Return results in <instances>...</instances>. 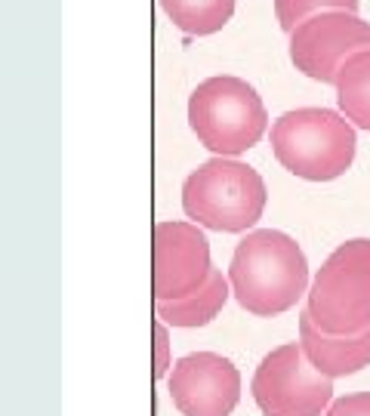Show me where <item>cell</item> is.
<instances>
[{
	"label": "cell",
	"mask_w": 370,
	"mask_h": 416,
	"mask_svg": "<svg viewBox=\"0 0 370 416\" xmlns=\"http://www.w3.org/2000/svg\"><path fill=\"white\" fill-rule=\"evenodd\" d=\"M225 278L244 311L275 318L309 293V259L287 232L253 228L238 241Z\"/></svg>",
	"instance_id": "obj_1"
},
{
	"label": "cell",
	"mask_w": 370,
	"mask_h": 416,
	"mask_svg": "<svg viewBox=\"0 0 370 416\" xmlns=\"http://www.w3.org/2000/svg\"><path fill=\"white\" fill-rule=\"evenodd\" d=\"M268 189L256 167L238 158H210L182 182L189 222L222 234H247L265 213Z\"/></svg>",
	"instance_id": "obj_2"
},
{
	"label": "cell",
	"mask_w": 370,
	"mask_h": 416,
	"mask_svg": "<svg viewBox=\"0 0 370 416\" xmlns=\"http://www.w3.org/2000/svg\"><path fill=\"white\" fill-rule=\"evenodd\" d=\"M275 160L306 182H330L349 173L358 136L333 108H290L268 130Z\"/></svg>",
	"instance_id": "obj_3"
},
{
	"label": "cell",
	"mask_w": 370,
	"mask_h": 416,
	"mask_svg": "<svg viewBox=\"0 0 370 416\" xmlns=\"http://www.w3.org/2000/svg\"><path fill=\"white\" fill-rule=\"evenodd\" d=\"M189 126L213 158H241L268 133V112L253 83L213 74L191 90Z\"/></svg>",
	"instance_id": "obj_4"
},
{
	"label": "cell",
	"mask_w": 370,
	"mask_h": 416,
	"mask_svg": "<svg viewBox=\"0 0 370 416\" xmlns=\"http://www.w3.org/2000/svg\"><path fill=\"white\" fill-rule=\"evenodd\" d=\"M306 311L330 336H355L370 327V237H352L321 262L309 284Z\"/></svg>",
	"instance_id": "obj_5"
},
{
	"label": "cell",
	"mask_w": 370,
	"mask_h": 416,
	"mask_svg": "<svg viewBox=\"0 0 370 416\" xmlns=\"http://www.w3.org/2000/svg\"><path fill=\"white\" fill-rule=\"evenodd\" d=\"M250 395L263 416H324L333 404V379L306 361L299 343H284L259 361Z\"/></svg>",
	"instance_id": "obj_6"
},
{
	"label": "cell",
	"mask_w": 370,
	"mask_h": 416,
	"mask_svg": "<svg viewBox=\"0 0 370 416\" xmlns=\"http://www.w3.org/2000/svg\"><path fill=\"white\" fill-rule=\"evenodd\" d=\"M213 275L204 228L182 219H161L151 228V296L173 302L198 293Z\"/></svg>",
	"instance_id": "obj_7"
},
{
	"label": "cell",
	"mask_w": 370,
	"mask_h": 416,
	"mask_svg": "<svg viewBox=\"0 0 370 416\" xmlns=\"http://www.w3.org/2000/svg\"><path fill=\"white\" fill-rule=\"evenodd\" d=\"M290 62L318 83H336L340 68L370 49V22L358 13H318L290 31Z\"/></svg>",
	"instance_id": "obj_8"
},
{
	"label": "cell",
	"mask_w": 370,
	"mask_h": 416,
	"mask_svg": "<svg viewBox=\"0 0 370 416\" xmlns=\"http://www.w3.org/2000/svg\"><path fill=\"white\" fill-rule=\"evenodd\" d=\"M167 392L182 416H232L241 401V373L216 352H191L173 364Z\"/></svg>",
	"instance_id": "obj_9"
},
{
	"label": "cell",
	"mask_w": 370,
	"mask_h": 416,
	"mask_svg": "<svg viewBox=\"0 0 370 416\" xmlns=\"http://www.w3.org/2000/svg\"><path fill=\"white\" fill-rule=\"evenodd\" d=\"M299 349L306 355V361L327 379L352 376V373L364 370L370 364V327L364 333L355 336H330L321 333L309 311H299Z\"/></svg>",
	"instance_id": "obj_10"
},
{
	"label": "cell",
	"mask_w": 370,
	"mask_h": 416,
	"mask_svg": "<svg viewBox=\"0 0 370 416\" xmlns=\"http://www.w3.org/2000/svg\"><path fill=\"white\" fill-rule=\"evenodd\" d=\"M232 296L229 278L220 268H213V275L207 278V284L198 293L185 296V299H173V302H155V318H161L167 327H207L210 321L220 318V311L225 309Z\"/></svg>",
	"instance_id": "obj_11"
},
{
	"label": "cell",
	"mask_w": 370,
	"mask_h": 416,
	"mask_svg": "<svg viewBox=\"0 0 370 416\" xmlns=\"http://www.w3.org/2000/svg\"><path fill=\"white\" fill-rule=\"evenodd\" d=\"M333 87H336L340 114L355 130L370 133V49L355 53L340 68V78H336Z\"/></svg>",
	"instance_id": "obj_12"
},
{
	"label": "cell",
	"mask_w": 370,
	"mask_h": 416,
	"mask_svg": "<svg viewBox=\"0 0 370 416\" xmlns=\"http://www.w3.org/2000/svg\"><path fill=\"white\" fill-rule=\"evenodd\" d=\"M238 0H157L164 16L173 22V28L191 37H207V34L222 31L234 16Z\"/></svg>",
	"instance_id": "obj_13"
},
{
	"label": "cell",
	"mask_w": 370,
	"mask_h": 416,
	"mask_svg": "<svg viewBox=\"0 0 370 416\" xmlns=\"http://www.w3.org/2000/svg\"><path fill=\"white\" fill-rule=\"evenodd\" d=\"M361 0H275V19L281 31H293L297 25L318 13H358Z\"/></svg>",
	"instance_id": "obj_14"
},
{
	"label": "cell",
	"mask_w": 370,
	"mask_h": 416,
	"mask_svg": "<svg viewBox=\"0 0 370 416\" xmlns=\"http://www.w3.org/2000/svg\"><path fill=\"white\" fill-rule=\"evenodd\" d=\"M151 339H155V352H151V376L161 383L173 370V343H170V327L161 318H151Z\"/></svg>",
	"instance_id": "obj_15"
},
{
	"label": "cell",
	"mask_w": 370,
	"mask_h": 416,
	"mask_svg": "<svg viewBox=\"0 0 370 416\" xmlns=\"http://www.w3.org/2000/svg\"><path fill=\"white\" fill-rule=\"evenodd\" d=\"M324 416H370V392L342 395L327 407Z\"/></svg>",
	"instance_id": "obj_16"
}]
</instances>
